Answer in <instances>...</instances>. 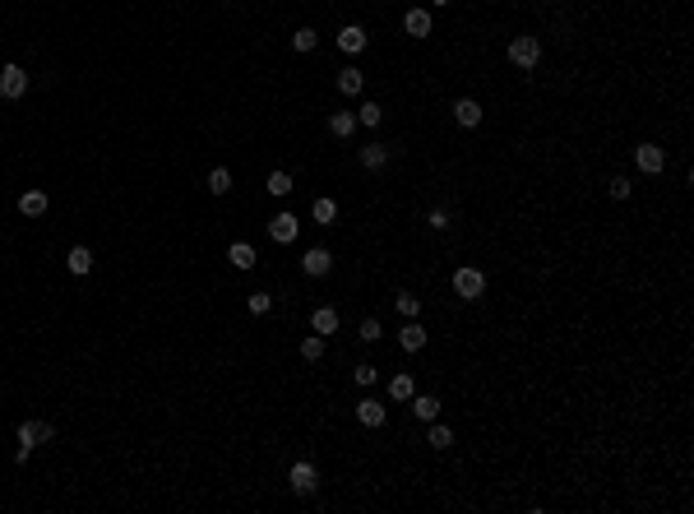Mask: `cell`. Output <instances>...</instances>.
Wrapping results in <instances>:
<instances>
[{
  "instance_id": "1",
  "label": "cell",
  "mask_w": 694,
  "mask_h": 514,
  "mask_svg": "<svg viewBox=\"0 0 694 514\" xmlns=\"http://www.w3.org/2000/svg\"><path fill=\"white\" fill-rule=\"evenodd\" d=\"M51 436H56L51 422H19V449H14V458H19V463H28L33 445H46Z\"/></svg>"
},
{
  "instance_id": "2",
  "label": "cell",
  "mask_w": 694,
  "mask_h": 514,
  "mask_svg": "<svg viewBox=\"0 0 694 514\" xmlns=\"http://www.w3.org/2000/svg\"><path fill=\"white\" fill-rule=\"evenodd\" d=\"M537 56H541V42H537V37H514V42H509V60H514L518 70H532V65H537Z\"/></svg>"
},
{
  "instance_id": "3",
  "label": "cell",
  "mask_w": 694,
  "mask_h": 514,
  "mask_svg": "<svg viewBox=\"0 0 694 514\" xmlns=\"http://www.w3.org/2000/svg\"><path fill=\"white\" fill-rule=\"evenodd\" d=\"M454 292H458V297H468V302H477V297L486 292L482 269H458V274H454Z\"/></svg>"
},
{
  "instance_id": "4",
  "label": "cell",
  "mask_w": 694,
  "mask_h": 514,
  "mask_svg": "<svg viewBox=\"0 0 694 514\" xmlns=\"http://www.w3.org/2000/svg\"><path fill=\"white\" fill-rule=\"evenodd\" d=\"M23 89H28L23 65H5L0 70V98H23Z\"/></svg>"
},
{
  "instance_id": "5",
  "label": "cell",
  "mask_w": 694,
  "mask_h": 514,
  "mask_svg": "<svg viewBox=\"0 0 694 514\" xmlns=\"http://www.w3.org/2000/svg\"><path fill=\"white\" fill-rule=\"evenodd\" d=\"M287 477H292V491H297V496H310L315 487H320V473L310 468V463H292V473H287Z\"/></svg>"
},
{
  "instance_id": "6",
  "label": "cell",
  "mask_w": 694,
  "mask_h": 514,
  "mask_svg": "<svg viewBox=\"0 0 694 514\" xmlns=\"http://www.w3.org/2000/svg\"><path fill=\"white\" fill-rule=\"evenodd\" d=\"M301 269H306L310 278H324V274L333 269V255H329L324 246H310V250H306V259H301Z\"/></svg>"
},
{
  "instance_id": "7",
  "label": "cell",
  "mask_w": 694,
  "mask_h": 514,
  "mask_svg": "<svg viewBox=\"0 0 694 514\" xmlns=\"http://www.w3.org/2000/svg\"><path fill=\"white\" fill-rule=\"evenodd\" d=\"M297 213H278L274 223H269V236H274L278 246H287V241H297Z\"/></svg>"
},
{
  "instance_id": "8",
  "label": "cell",
  "mask_w": 694,
  "mask_h": 514,
  "mask_svg": "<svg viewBox=\"0 0 694 514\" xmlns=\"http://www.w3.org/2000/svg\"><path fill=\"white\" fill-rule=\"evenodd\" d=\"M398 343H403V352H421V347H426V329H421L417 320H403V329H398Z\"/></svg>"
},
{
  "instance_id": "9",
  "label": "cell",
  "mask_w": 694,
  "mask_h": 514,
  "mask_svg": "<svg viewBox=\"0 0 694 514\" xmlns=\"http://www.w3.org/2000/svg\"><path fill=\"white\" fill-rule=\"evenodd\" d=\"M634 158H639V172H648V176L667 167V153H662L657 144H639V153H634Z\"/></svg>"
},
{
  "instance_id": "10",
  "label": "cell",
  "mask_w": 694,
  "mask_h": 514,
  "mask_svg": "<svg viewBox=\"0 0 694 514\" xmlns=\"http://www.w3.org/2000/svg\"><path fill=\"white\" fill-rule=\"evenodd\" d=\"M19 213L23 218H42L46 213V191H23L19 195Z\"/></svg>"
},
{
  "instance_id": "11",
  "label": "cell",
  "mask_w": 694,
  "mask_h": 514,
  "mask_svg": "<svg viewBox=\"0 0 694 514\" xmlns=\"http://www.w3.org/2000/svg\"><path fill=\"white\" fill-rule=\"evenodd\" d=\"M356 422H361V426H385V403L361 399V403H356Z\"/></svg>"
},
{
  "instance_id": "12",
  "label": "cell",
  "mask_w": 694,
  "mask_h": 514,
  "mask_svg": "<svg viewBox=\"0 0 694 514\" xmlns=\"http://www.w3.org/2000/svg\"><path fill=\"white\" fill-rule=\"evenodd\" d=\"M454 116H458V125H482V102L477 98H458L454 102Z\"/></svg>"
},
{
  "instance_id": "13",
  "label": "cell",
  "mask_w": 694,
  "mask_h": 514,
  "mask_svg": "<svg viewBox=\"0 0 694 514\" xmlns=\"http://www.w3.org/2000/svg\"><path fill=\"white\" fill-rule=\"evenodd\" d=\"M338 46L347 51V56H356V51H366V33L356 28V23H347V28L338 33Z\"/></svg>"
},
{
  "instance_id": "14",
  "label": "cell",
  "mask_w": 694,
  "mask_h": 514,
  "mask_svg": "<svg viewBox=\"0 0 694 514\" xmlns=\"http://www.w3.org/2000/svg\"><path fill=\"white\" fill-rule=\"evenodd\" d=\"M310 324H315V334H338V311H333V306H320V311L310 315Z\"/></svg>"
},
{
  "instance_id": "15",
  "label": "cell",
  "mask_w": 694,
  "mask_h": 514,
  "mask_svg": "<svg viewBox=\"0 0 694 514\" xmlns=\"http://www.w3.org/2000/svg\"><path fill=\"white\" fill-rule=\"evenodd\" d=\"M227 259H231L236 269H255V259H259V255H255V246H250V241H236V246L227 250Z\"/></svg>"
},
{
  "instance_id": "16",
  "label": "cell",
  "mask_w": 694,
  "mask_h": 514,
  "mask_svg": "<svg viewBox=\"0 0 694 514\" xmlns=\"http://www.w3.org/2000/svg\"><path fill=\"white\" fill-rule=\"evenodd\" d=\"M361 84H366V79H361V70H356V65L338 70V89L347 93V98H356V93H361Z\"/></svg>"
},
{
  "instance_id": "17",
  "label": "cell",
  "mask_w": 694,
  "mask_h": 514,
  "mask_svg": "<svg viewBox=\"0 0 694 514\" xmlns=\"http://www.w3.org/2000/svg\"><path fill=\"white\" fill-rule=\"evenodd\" d=\"M65 264H70V274H89V269H93V250L89 246H75L65 255Z\"/></svg>"
},
{
  "instance_id": "18",
  "label": "cell",
  "mask_w": 694,
  "mask_h": 514,
  "mask_svg": "<svg viewBox=\"0 0 694 514\" xmlns=\"http://www.w3.org/2000/svg\"><path fill=\"white\" fill-rule=\"evenodd\" d=\"M329 130H333V139H347V134L356 130V116L352 112H333L329 116Z\"/></svg>"
},
{
  "instance_id": "19",
  "label": "cell",
  "mask_w": 694,
  "mask_h": 514,
  "mask_svg": "<svg viewBox=\"0 0 694 514\" xmlns=\"http://www.w3.org/2000/svg\"><path fill=\"white\" fill-rule=\"evenodd\" d=\"M412 413H417L421 422H435V413H440V403L430 399V394H412Z\"/></svg>"
},
{
  "instance_id": "20",
  "label": "cell",
  "mask_w": 694,
  "mask_h": 514,
  "mask_svg": "<svg viewBox=\"0 0 694 514\" xmlns=\"http://www.w3.org/2000/svg\"><path fill=\"white\" fill-rule=\"evenodd\" d=\"M403 28H408L412 37H426V33H430V14H426V10H408V19H403Z\"/></svg>"
},
{
  "instance_id": "21",
  "label": "cell",
  "mask_w": 694,
  "mask_h": 514,
  "mask_svg": "<svg viewBox=\"0 0 694 514\" xmlns=\"http://www.w3.org/2000/svg\"><path fill=\"white\" fill-rule=\"evenodd\" d=\"M356 158H361V167H371V172H380V167H385V162H389V148H380V144H371V148H361V153H356Z\"/></svg>"
},
{
  "instance_id": "22",
  "label": "cell",
  "mask_w": 694,
  "mask_h": 514,
  "mask_svg": "<svg viewBox=\"0 0 694 514\" xmlns=\"http://www.w3.org/2000/svg\"><path fill=\"white\" fill-rule=\"evenodd\" d=\"M380 121H385V112H380V102H361V107H356V125H371V130H375Z\"/></svg>"
},
{
  "instance_id": "23",
  "label": "cell",
  "mask_w": 694,
  "mask_h": 514,
  "mask_svg": "<svg viewBox=\"0 0 694 514\" xmlns=\"http://www.w3.org/2000/svg\"><path fill=\"white\" fill-rule=\"evenodd\" d=\"M412 394H417V385H412V375H394V380H389V399H412Z\"/></svg>"
},
{
  "instance_id": "24",
  "label": "cell",
  "mask_w": 694,
  "mask_h": 514,
  "mask_svg": "<svg viewBox=\"0 0 694 514\" xmlns=\"http://www.w3.org/2000/svg\"><path fill=\"white\" fill-rule=\"evenodd\" d=\"M394 306H398V315H403V320H417V311H421V302L412 297V292H398Z\"/></svg>"
},
{
  "instance_id": "25",
  "label": "cell",
  "mask_w": 694,
  "mask_h": 514,
  "mask_svg": "<svg viewBox=\"0 0 694 514\" xmlns=\"http://www.w3.org/2000/svg\"><path fill=\"white\" fill-rule=\"evenodd\" d=\"M310 213H315V223L333 227V218H338V204H333V200H315V209H310Z\"/></svg>"
},
{
  "instance_id": "26",
  "label": "cell",
  "mask_w": 694,
  "mask_h": 514,
  "mask_svg": "<svg viewBox=\"0 0 694 514\" xmlns=\"http://www.w3.org/2000/svg\"><path fill=\"white\" fill-rule=\"evenodd\" d=\"M209 191H213V195H227V191H231V172H227V167H213V172H209Z\"/></svg>"
},
{
  "instance_id": "27",
  "label": "cell",
  "mask_w": 694,
  "mask_h": 514,
  "mask_svg": "<svg viewBox=\"0 0 694 514\" xmlns=\"http://www.w3.org/2000/svg\"><path fill=\"white\" fill-rule=\"evenodd\" d=\"M297 191V186H292V176H287V172H274V176H269V195H278V200H283V195H292Z\"/></svg>"
},
{
  "instance_id": "28",
  "label": "cell",
  "mask_w": 694,
  "mask_h": 514,
  "mask_svg": "<svg viewBox=\"0 0 694 514\" xmlns=\"http://www.w3.org/2000/svg\"><path fill=\"white\" fill-rule=\"evenodd\" d=\"M301 357H306V361H320V357H324V338H320V334H310L306 343H301Z\"/></svg>"
},
{
  "instance_id": "29",
  "label": "cell",
  "mask_w": 694,
  "mask_h": 514,
  "mask_svg": "<svg viewBox=\"0 0 694 514\" xmlns=\"http://www.w3.org/2000/svg\"><path fill=\"white\" fill-rule=\"evenodd\" d=\"M315 42H320V33H315V28H297V37H292V46H297V51H315Z\"/></svg>"
},
{
  "instance_id": "30",
  "label": "cell",
  "mask_w": 694,
  "mask_h": 514,
  "mask_svg": "<svg viewBox=\"0 0 694 514\" xmlns=\"http://www.w3.org/2000/svg\"><path fill=\"white\" fill-rule=\"evenodd\" d=\"M430 445H435V449H449L454 445V431H449V426H430Z\"/></svg>"
},
{
  "instance_id": "31",
  "label": "cell",
  "mask_w": 694,
  "mask_h": 514,
  "mask_svg": "<svg viewBox=\"0 0 694 514\" xmlns=\"http://www.w3.org/2000/svg\"><path fill=\"white\" fill-rule=\"evenodd\" d=\"M245 306H250V315H264L269 306H274V297H269V292H250V302Z\"/></svg>"
},
{
  "instance_id": "32",
  "label": "cell",
  "mask_w": 694,
  "mask_h": 514,
  "mask_svg": "<svg viewBox=\"0 0 694 514\" xmlns=\"http://www.w3.org/2000/svg\"><path fill=\"white\" fill-rule=\"evenodd\" d=\"M352 380L361 385V390H371V385L380 380V371H375V366H356V371H352Z\"/></svg>"
},
{
  "instance_id": "33",
  "label": "cell",
  "mask_w": 694,
  "mask_h": 514,
  "mask_svg": "<svg viewBox=\"0 0 694 514\" xmlns=\"http://www.w3.org/2000/svg\"><path fill=\"white\" fill-rule=\"evenodd\" d=\"M356 334H361L366 343H375V338L385 334V329H380V320H375V315H371V320H361V329H356Z\"/></svg>"
},
{
  "instance_id": "34",
  "label": "cell",
  "mask_w": 694,
  "mask_h": 514,
  "mask_svg": "<svg viewBox=\"0 0 694 514\" xmlns=\"http://www.w3.org/2000/svg\"><path fill=\"white\" fill-rule=\"evenodd\" d=\"M611 200H629V181H625V176L611 181Z\"/></svg>"
},
{
  "instance_id": "35",
  "label": "cell",
  "mask_w": 694,
  "mask_h": 514,
  "mask_svg": "<svg viewBox=\"0 0 694 514\" xmlns=\"http://www.w3.org/2000/svg\"><path fill=\"white\" fill-rule=\"evenodd\" d=\"M426 223L435 227V232H444V227H449V213H444V209H435V213H430V218H426Z\"/></svg>"
},
{
  "instance_id": "36",
  "label": "cell",
  "mask_w": 694,
  "mask_h": 514,
  "mask_svg": "<svg viewBox=\"0 0 694 514\" xmlns=\"http://www.w3.org/2000/svg\"><path fill=\"white\" fill-rule=\"evenodd\" d=\"M435 5H449V0H435Z\"/></svg>"
}]
</instances>
